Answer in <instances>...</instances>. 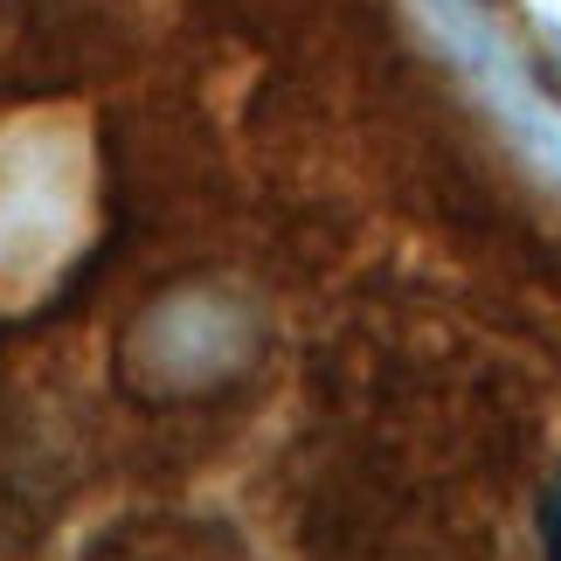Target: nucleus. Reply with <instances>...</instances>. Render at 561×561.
Returning a JSON list of instances; mask_svg holds the SVG:
<instances>
[{"label":"nucleus","instance_id":"f257e3e1","mask_svg":"<svg viewBox=\"0 0 561 561\" xmlns=\"http://www.w3.org/2000/svg\"><path fill=\"white\" fill-rule=\"evenodd\" d=\"M541 541H548V561H561V485L541 500Z\"/></svg>","mask_w":561,"mask_h":561}]
</instances>
